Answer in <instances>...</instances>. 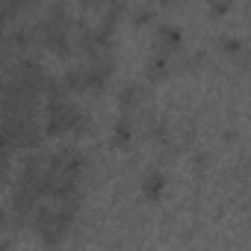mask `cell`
Returning a JSON list of instances; mask_svg holds the SVG:
<instances>
[{"label":"cell","mask_w":251,"mask_h":251,"mask_svg":"<svg viewBox=\"0 0 251 251\" xmlns=\"http://www.w3.org/2000/svg\"><path fill=\"white\" fill-rule=\"evenodd\" d=\"M42 133L48 136H89L92 133V118L83 112V106H77L74 100L62 98V100H48L45 118H42Z\"/></svg>","instance_id":"1"},{"label":"cell","mask_w":251,"mask_h":251,"mask_svg":"<svg viewBox=\"0 0 251 251\" xmlns=\"http://www.w3.org/2000/svg\"><path fill=\"white\" fill-rule=\"evenodd\" d=\"M48 169H56V172H62V175H71V177H83V169H86V160H83V154L77 151V148H71V145H65V148H59V151H53L50 157H48Z\"/></svg>","instance_id":"2"},{"label":"cell","mask_w":251,"mask_h":251,"mask_svg":"<svg viewBox=\"0 0 251 251\" xmlns=\"http://www.w3.org/2000/svg\"><path fill=\"white\" fill-rule=\"evenodd\" d=\"M36 204H39V192H36L33 186L15 180L12 195H9V210H12L15 216H21V219H30V213L36 210Z\"/></svg>","instance_id":"3"},{"label":"cell","mask_w":251,"mask_h":251,"mask_svg":"<svg viewBox=\"0 0 251 251\" xmlns=\"http://www.w3.org/2000/svg\"><path fill=\"white\" fill-rule=\"evenodd\" d=\"M180 45H183V33H180L175 24H160V27H157V39H154L157 53L172 56V53L180 50Z\"/></svg>","instance_id":"4"},{"label":"cell","mask_w":251,"mask_h":251,"mask_svg":"<svg viewBox=\"0 0 251 251\" xmlns=\"http://www.w3.org/2000/svg\"><path fill=\"white\" fill-rule=\"evenodd\" d=\"M112 142H115L118 148H127V145L133 142V118H130L127 112L115 121V127H112Z\"/></svg>","instance_id":"5"},{"label":"cell","mask_w":251,"mask_h":251,"mask_svg":"<svg viewBox=\"0 0 251 251\" xmlns=\"http://www.w3.org/2000/svg\"><path fill=\"white\" fill-rule=\"evenodd\" d=\"M163 189H166V175H163V172H148V175L142 177V195H145L148 201H157V198L163 195Z\"/></svg>","instance_id":"6"},{"label":"cell","mask_w":251,"mask_h":251,"mask_svg":"<svg viewBox=\"0 0 251 251\" xmlns=\"http://www.w3.org/2000/svg\"><path fill=\"white\" fill-rule=\"evenodd\" d=\"M169 59H172V56H166V53H154V56L145 62V77H148L151 83H160V80L169 74Z\"/></svg>","instance_id":"7"},{"label":"cell","mask_w":251,"mask_h":251,"mask_svg":"<svg viewBox=\"0 0 251 251\" xmlns=\"http://www.w3.org/2000/svg\"><path fill=\"white\" fill-rule=\"evenodd\" d=\"M139 100H142V86H136V83H124V86H121V92H118V103H121L124 112L133 109Z\"/></svg>","instance_id":"8"},{"label":"cell","mask_w":251,"mask_h":251,"mask_svg":"<svg viewBox=\"0 0 251 251\" xmlns=\"http://www.w3.org/2000/svg\"><path fill=\"white\" fill-rule=\"evenodd\" d=\"M62 83L68 92H83V65H71L62 74Z\"/></svg>","instance_id":"9"},{"label":"cell","mask_w":251,"mask_h":251,"mask_svg":"<svg viewBox=\"0 0 251 251\" xmlns=\"http://www.w3.org/2000/svg\"><path fill=\"white\" fill-rule=\"evenodd\" d=\"M130 18H133L136 27H148V24H154L157 12H154L151 6H133V9H130Z\"/></svg>","instance_id":"10"},{"label":"cell","mask_w":251,"mask_h":251,"mask_svg":"<svg viewBox=\"0 0 251 251\" xmlns=\"http://www.w3.org/2000/svg\"><path fill=\"white\" fill-rule=\"evenodd\" d=\"M222 50L227 56H242V39L236 36H222Z\"/></svg>","instance_id":"11"},{"label":"cell","mask_w":251,"mask_h":251,"mask_svg":"<svg viewBox=\"0 0 251 251\" xmlns=\"http://www.w3.org/2000/svg\"><path fill=\"white\" fill-rule=\"evenodd\" d=\"M207 6H210V15L213 18H222L230 9V0H207Z\"/></svg>","instance_id":"12"},{"label":"cell","mask_w":251,"mask_h":251,"mask_svg":"<svg viewBox=\"0 0 251 251\" xmlns=\"http://www.w3.org/2000/svg\"><path fill=\"white\" fill-rule=\"evenodd\" d=\"M151 139H154V142H160V145H166V142H169V127H166L163 121L151 124Z\"/></svg>","instance_id":"13"},{"label":"cell","mask_w":251,"mask_h":251,"mask_svg":"<svg viewBox=\"0 0 251 251\" xmlns=\"http://www.w3.org/2000/svg\"><path fill=\"white\" fill-rule=\"evenodd\" d=\"M9 177H12V160H9V154H0V186Z\"/></svg>","instance_id":"14"},{"label":"cell","mask_w":251,"mask_h":251,"mask_svg":"<svg viewBox=\"0 0 251 251\" xmlns=\"http://www.w3.org/2000/svg\"><path fill=\"white\" fill-rule=\"evenodd\" d=\"M0 230H12V210L0 207Z\"/></svg>","instance_id":"15"},{"label":"cell","mask_w":251,"mask_h":251,"mask_svg":"<svg viewBox=\"0 0 251 251\" xmlns=\"http://www.w3.org/2000/svg\"><path fill=\"white\" fill-rule=\"evenodd\" d=\"M83 9H100V0H80Z\"/></svg>","instance_id":"16"},{"label":"cell","mask_w":251,"mask_h":251,"mask_svg":"<svg viewBox=\"0 0 251 251\" xmlns=\"http://www.w3.org/2000/svg\"><path fill=\"white\" fill-rule=\"evenodd\" d=\"M151 3H157V6H175L177 0H151Z\"/></svg>","instance_id":"17"}]
</instances>
